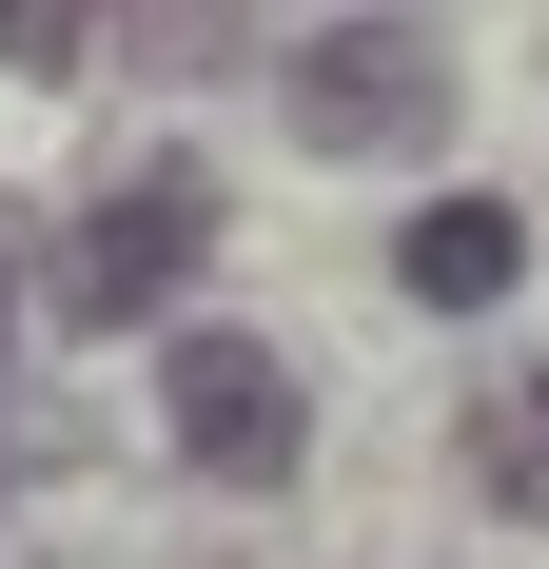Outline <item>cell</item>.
I'll use <instances>...</instances> for the list:
<instances>
[{"instance_id":"277c9868","label":"cell","mask_w":549,"mask_h":569,"mask_svg":"<svg viewBox=\"0 0 549 569\" xmlns=\"http://www.w3.org/2000/svg\"><path fill=\"white\" fill-rule=\"evenodd\" d=\"M392 276L432 295V315H491V295L530 276V217H510V197H432V217L392 236Z\"/></svg>"},{"instance_id":"8992f818","label":"cell","mask_w":549,"mask_h":569,"mask_svg":"<svg viewBox=\"0 0 549 569\" xmlns=\"http://www.w3.org/2000/svg\"><path fill=\"white\" fill-rule=\"evenodd\" d=\"M79 40H99V0H0V79H79Z\"/></svg>"},{"instance_id":"6da1fadb","label":"cell","mask_w":549,"mask_h":569,"mask_svg":"<svg viewBox=\"0 0 549 569\" xmlns=\"http://www.w3.org/2000/svg\"><path fill=\"white\" fill-rule=\"evenodd\" d=\"M274 118H295V158H432L451 138V40L432 20H295L274 40Z\"/></svg>"},{"instance_id":"3957f363","label":"cell","mask_w":549,"mask_h":569,"mask_svg":"<svg viewBox=\"0 0 549 569\" xmlns=\"http://www.w3.org/2000/svg\"><path fill=\"white\" fill-rule=\"evenodd\" d=\"M197 256H217V177H197V158H138L99 217H79V315H158Z\"/></svg>"},{"instance_id":"7a4b0ae2","label":"cell","mask_w":549,"mask_h":569,"mask_svg":"<svg viewBox=\"0 0 549 569\" xmlns=\"http://www.w3.org/2000/svg\"><path fill=\"white\" fill-rule=\"evenodd\" d=\"M158 412H177V452L217 471V491H295V452H315V393H295L274 335H177L158 353Z\"/></svg>"},{"instance_id":"5b68a950","label":"cell","mask_w":549,"mask_h":569,"mask_svg":"<svg viewBox=\"0 0 549 569\" xmlns=\"http://www.w3.org/2000/svg\"><path fill=\"white\" fill-rule=\"evenodd\" d=\"M471 471H491L510 511L549 530V353H530V373H491V393H471Z\"/></svg>"}]
</instances>
